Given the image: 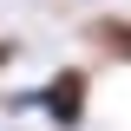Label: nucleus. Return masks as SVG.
<instances>
[{
    "mask_svg": "<svg viewBox=\"0 0 131 131\" xmlns=\"http://www.w3.org/2000/svg\"><path fill=\"white\" fill-rule=\"evenodd\" d=\"M39 105L52 112V125H66V131H72V125L85 118V72H79V66L52 72V79H46V92H39Z\"/></svg>",
    "mask_w": 131,
    "mask_h": 131,
    "instance_id": "obj_1",
    "label": "nucleus"
},
{
    "mask_svg": "<svg viewBox=\"0 0 131 131\" xmlns=\"http://www.w3.org/2000/svg\"><path fill=\"white\" fill-rule=\"evenodd\" d=\"M85 39H92V46H105L112 59H131V20H118V13L92 20V26H85Z\"/></svg>",
    "mask_w": 131,
    "mask_h": 131,
    "instance_id": "obj_2",
    "label": "nucleus"
}]
</instances>
